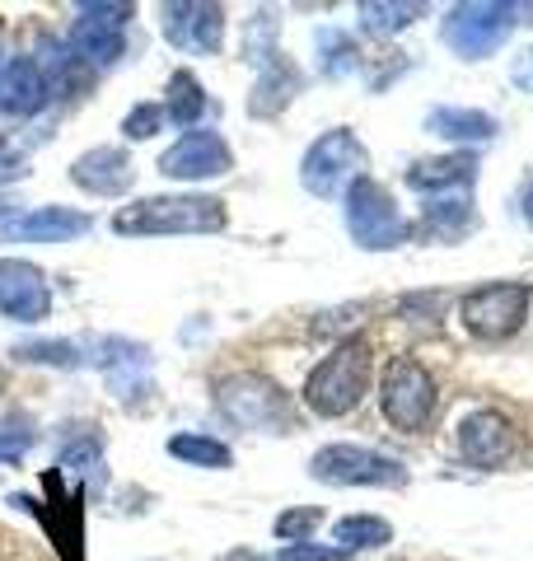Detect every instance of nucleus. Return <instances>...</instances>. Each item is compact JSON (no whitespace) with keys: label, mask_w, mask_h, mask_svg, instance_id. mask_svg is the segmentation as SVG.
I'll return each instance as SVG.
<instances>
[{"label":"nucleus","mask_w":533,"mask_h":561,"mask_svg":"<svg viewBox=\"0 0 533 561\" xmlns=\"http://www.w3.org/2000/svg\"><path fill=\"white\" fill-rule=\"evenodd\" d=\"M370 365H375V346L370 337H342L305 379V408L314 416H351L361 408L370 389Z\"/></svg>","instance_id":"nucleus-1"},{"label":"nucleus","mask_w":533,"mask_h":561,"mask_svg":"<svg viewBox=\"0 0 533 561\" xmlns=\"http://www.w3.org/2000/svg\"><path fill=\"white\" fill-rule=\"evenodd\" d=\"M225 202L220 197H197V192H183V197H140L132 206H122L113 216L117 234H220L225 230Z\"/></svg>","instance_id":"nucleus-2"},{"label":"nucleus","mask_w":533,"mask_h":561,"mask_svg":"<svg viewBox=\"0 0 533 561\" xmlns=\"http://www.w3.org/2000/svg\"><path fill=\"white\" fill-rule=\"evenodd\" d=\"M435 408H440L435 375L417 356H388L379 375V412L388 426L402 435H421L435 421Z\"/></svg>","instance_id":"nucleus-3"},{"label":"nucleus","mask_w":533,"mask_h":561,"mask_svg":"<svg viewBox=\"0 0 533 561\" xmlns=\"http://www.w3.org/2000/svg\"><path fill=\"white\" fill-rule=\"evenodd\" d=\"M370 169V154L365 146L355 140L351 127H332L314 140L305 150V160H299V183H305L309 197H337V192H347L351 183H361Z\"/></svg>","instance_id":"nucleus-4"},{"label":"nucleus","mask_w":533,"mask_h":561,"mask_svg":"<svg viewBox=\"0 0 533 561\" xmlns=\"http://www.w3.org/2000/svg\"><path fill=\"white\" fill-rule=\"evenodd\" d=\"M216 412L243 431H291V402L266 375H229L216 383Z\"/></svg>","instance_id":"nucleus-5"},{"label":"nucleus","mask_w":533,"mask_h":561,"mask_svg":"<svg viewBox=\"0 0 533 561\" xmlns=\"http://www.w3.org/2000/svg\"><path fill=\"white\" fill-rule=\"evenodd\" d=\"M347 230L370 253L398 249V243L412 239V225L402 220L394 192H388L384 183H375V179H361V183L347 187Z\"/></svg>","instance_id":"nucleus-6"},{"label":"nucleus","mask_w":533,"mask_h":561,"mask_svg":"<svg viewBox=\"0 0 533 561\" xmlns=\"http://www.w3.org/2000/svg\"><path fill=\"white\" fill-rule=\"evenodd\" d=\"M514 20H520V5H483V0H477V5H454L450 20L440 24V38L454 57L483 61L510 38Z\"/></svg>","instance_id":"nucleus-7"},{"label":"nucleus","mask_w":533,"mask_h":561,"mask_svg":"<svg viewBox=\"0 0 533 561\" xmlns=\"http://www.w3.org/2000/svg\"><path fill=\"white\" fill-rule=\"evenodd\" d=\"M524 313H529V286L501 280V286H483V290L464 295L458 323H464V332H473L477 342H506L524 328Z\"/></svg>","instance_id":"nucleus-8"},{"label":"nucleus","mask_w":533,"mask_h":561,"mask_svg":"<svg viewBox=\"0 0 533 561\" xmlns=\"http://www.w3.org/2000/svg\"><path fill=\"white\" fill-rule=\"evenodd\" d=\"M309 472L328 486H402L407 468L365 445H328L309 459Z\"/></svg>","instance_id":"nucleus-9"},{"label":"nucleus","mask_w":533,"mask_h":561,"mask_svg":"<svg viewBox=\"0 0 533 561\" xmlns=\"http://www.w3.org/2000/svg\"><path fill=\"white\" fill-rule=\"evenodd\" d=\"M136 5H80V20L66 33V51L80 66H109L122 57V33H127Z\"/></svg>","instance_id":"nucleus-10"},{"label":"nucleus","mask_w":533,"mask_h":561,"mask_svg":"<svg viewBox=\"0 0 533 561\" xmlns=\"http://www.w3.org/2000/svg\"><path fill=\"white\" fill-rule=\"evenodd\" d=\"M235 169V154H229L225 136L220 131H188L178 136L173 146L159 154V173L178 183H206V179H220V173Z\"/></svg>","instance_id":"nucleus-11"},{"label":"nucleus","mask_w":533,"mask_h":561,"mask_svg":"<svg viewBox=\"0 0 533 561\" xmlns=\"http://www.w3.org/2000/svg\"><path fill=\"white\" fill-rule=\"evenodd\" d=\"M0 313L14 323H43L52 313V286L33 262L0 257Z\"/></svg>","instance_id":"nucleus-12"},{"label":"nucleus","mask_w":533,"mask_h":561,"mask_svg":"<svg viewBox=\"0 0 533 561\" xmlns=\"http://www.w3.org/2000/svg\"><path fill=\"white\" fill-rule=\"evenodd\" d=\"M165 38L178 51H220L225 38V10L220 5H202V0H178L165 5Z\"/></svg>","instance_id":"nucleus-13"},{"label":"nucleus","mask_w":533,"mask_h":561,"mask_svg":"<svg viewBox=\"0 0 533 561\" xmlns=\"http://www.w3.org/2000/svg\"><path fill=\"white\" fill-rule=\"evenodd\" d=\"M510 421L491 408H477L458 421V454L473 463V468H501L510 459Z\"/></svg>","instance_id":"nucleus-14"},{"label":"nucleus","mask_w":533,"mask_h":561,"mask_svg":"<svg viewBox=\"0 0 533 561\" xmlns=\"http://www.w3.org/2000/svg\"><path fill=\"white\" fill-rule=\"evenodd\" d=\"M94 230V216L70 206H38L29 216H14L0 225V239H20V243H66Z\"/></svg>","instance_id":"nucleus-15"},{"label":"nucleus","mask_w":533,"mask_h":561,"mask_svg":"<svg viewBox=\"0 0 533 561\" xmlns=\"http://www.w3.org/2000/svg\"><path fill=\"white\" fill-rule=\"evenodd\" d=\"M132 179H136L132 154L117 150V146H99V150H89L70 164V183L94 192V197H122V192L132 187Z\"/></svg>","instance_id":"nucleus-16"},{"label":"nucleus","mask_w":533,"mask_h":561,"mask_svg":"<svg viewBox=\"0 0 533 561\" xmlns=\"http://www.w3.org/2000/svg\"><path fill=\"white\" fill-rule=\"evenodd\" d=\"M47 70L43 61H33V57H10L5 70H0V108L14 113V117H33V113H43L47 108Z\"/></svg>","instance_id":"nucleus-17"},{"label":"nucleus","mask_w":533,"mask_h":561,"mask_svg":"<svg viewBox=\"0 0 533 561\" xmlns=\"http://www.w3.org/2000/svg\"><path fill=\"white\" fill-rule=\"evenodd\" d=\"M477 179V160L468 150L458 154H440V160H421L407 169V187L417 192H440V187H473Z\"/></svg>","instance_id":"nucleus-18"},{"label":"nucleus","mask_w":533,"mask_h":561,"mask_svg":"<svg viewBox=\"0 0 533 561\" xmlns=\"http://www.w3.org/2000/svg\"><path fill=\"white\" fill-rule=\"evenodd\" d=\"M473 225H477V216H473V206L464 197H444V202H426L421 206V225H417V230L426 239H435V243H458L473 230Z\"/></svg>","instance_id":"nucleus-19"},{"label":"nucleus","mask_w":533,"mask_h":561,"mask_svg":"<svg viewBox=\"0 0 533 561\" xmlns=\"http://www.w3.org/2000/svg\"><path fill=\"white\" fill-rule=\"evenodd\" d=\"M426 127L444 140H491L496 136V117L491 113H477V108H431L426 113Z\"/></svg>","instance_id":"nucleus-20"},{"label":"nucleus","mask_w":533,"mask_h":561,"mask_svg":"<svg viewBox=\"0 0 533 561\" xmlns=\"http://www.w3.org/2000/svg\"><path fill=\"white\" fill-rule=\"evenodd\" d=\"M165 113L178 122V127H192L202 113H206V94H202V80L192 70H173L169 76V90H165Z\"/></svg>","instance_id":"nucleus-21"},{"label":"nucleus","mask_w":533,"mask_h":561,"mask_svg":"<svg viewBox=\"0 0 533 561\" xmlns=\"http://www.w3.org/2000/svg\"><path fill=\"white\" fill-rule=\"evenodd\" d=\"M243 61H253L258 76L286 61V51H281V43H276V20L272 14H253V20H248V28H243Z\"/></svg>","instance_id":"nucleus-22"},{"label":"nucleus","mask_w":533,"mask_h":561,"mask_svg":"<svg viewBox=\"0 0 533 561\" xmlns=\"http://www.w3.org/2000/svg\"><path fill=\"white\" fill-rule=\"evenodd\" d=\"M169 454L183 463H197V468H229L235 463V454H229V445L211 440V435H197V431H183L169 440Z\"/></svg>","instance_id":"nucleus-23"},{"label":"nucleus","mask_w":533,"mask_h":561,"mask_svg":"<svg viewBox=\"0 0 533 561\" xmlns=\"http://www.w3.org/2000/svg\"><path fill=\"white\" fill-rule=\"evenodd\" d=\"M361 28L365 33H375V38H388V33H402L412 20H421L426 5H384V0H365L361 10Z\"/></svg>","instance_id":"nucleus-24"},{"label":"nucleus","mask_w":533,"mask_h":561,"mask_svg":"<svg viewBox=\"0 0 533 561\" xmlns=\"http://www.w3.org/2000/svg\"><path fill=\"white\" fill-rule=\"evenodd\" d=\"M337 542L342 552H355V548H388L394 542V529L375 515H355V519H342L337 524Z\"/></svg>","instance_id":"nucleus-25"},{"label":"nucleus","mask_w":533,"mask_h":561,"mask_svg":"<svg viewBox=\"0 0 533 561\" xmlns=\"http://www.w3.org/2000/svg\"><path fill=\"white\" fill-rule=\"evenodd\" d=\"M318 57H324V70H328V76H347V70L361 66L355 38H347L342 28H324V33H318Z\"/></svg>","instance_id":"nucleus-26"},{"label":"nucleus","mask_w":533,"mask_h":561,"mask_svg":"<svg viewBox=\"0 0 533 561\" xmlns=\"http://www.w3.org/2000/svg\"><path fill=\"white\" fill-rule=\"evenodd\" d=\"M318 524H324V511H318V505H295V511H281L276 515L272 529H276L281 542H305L318 529Z\"/></svg>","instance_id":"nucleus-27"},{"label":"nucleus","mask_w":533,"mask_h":561,"mask_svg":"<svg viewBox=\"0 0 533 561\" xmlns=\"http://www.w3.org/2000/svg\"><path fill=\"white\" fill-rule=\"evenodd\" d=\"M159 127H165V108H159V103H136V108L122 117V131L132 140H150Z\"/></svg>","instance_id":"nucleus-28"},{"label":"nucleus","mask_w":533,"mask_h":561,"mask_svg":"<svg viewBox=\"0 0 533 561\" xmlns=\"http://www.w3.org/2000/svg\"><path fill=\"white\" fill-rule=\"evenodd\" d=\"M33 445V431L20 421H0V463H20Z\"/></svg>","instance_id":"nucleus-29"},{"label":"nucleus","mask_w":533,"mask_h":561,"mask_svg":"<svg viewBox=\"0 0 533 561\" xmlns=\"http://www.w3.org/2000/svg\"><path fill=\"white\" fill-rule=\"evenodd\" d=\"M24 360H47V365H61V370H70V365H80L76 360V351H70L66 342H33V346H24L20 351Z\"/></svg>","instance_id":"nucleus-30"},{"label":"nucleus","mask_w":533,"mask_h":561,"mask_svg":"<svg viewBox=\"0 0 533 561\" xmlns=\"http://www.w3.org/2000/svg\"><path fill=\"white\" fill-rule=\"evenodd\" d=\"M347 552L342 548H314V542H291V548H281L276 561H342Z\"/></svg>","instance_id":"nucleus-31"},{"label":"nucleus","mask_w":533,"mask_h":561,"mask_svg":"<svg viewBox=\"0 0 533 561\" xmlns=\"http://www.w3.org/2000/svg\"><path fill=\"white\" fill-rule=\"evenodd\" d=\"M510 80H514V90L533 94V47H529V51H520V57H514V66H510Z\"/></svg>","instance_id":"nucleus-32"},{"label":"nucleus","mask_w":533,"mask_h":561,"mask_svg":"<svg viewBox=\"0 0 533 561\" xmlns=\"http://www.w3.org/2000/svg\"><path fill=\"white\" fill-rule=\"evenodd\" d=\"M520 210H524V220L533 225V187H524V197H520Z\"/></svg>","instance_id":"nucleus-33"},{"label":"nucleus","mask_w":533,"mask_h":561,"mask_svg":"<svg viewBox=\"0 0 533 561\" xmlns=\"http://www.w3.org/2000/svg\"><path fill=\"white\" fill-rule=\"evenodd\" d=\"M225 561H262V557H253V552H229Z\"/></svg>","instance_id":"nucleus-34"},{"label":"nucleus","mask_w":533,"mask_h":561,"mask_svg":"<svg viewBox=\"0 0 533 561\" xmlns=\"http://www.w3.org/2000/svg\"><path fill=\"white\" fill-rule=\"evenodd\" d=\"M394 561H440V557H394Z\"/></svg>","instance_id":"nucleus-35"},{"label":"nucleus","mask_w":533,"mask_h":561,"mask_svg":"<svg viewBox=\"0 0 533 561\" xmlns=\"http://www.w3.org/2000/svg\"><path fill=\"white\" fill-rule=\"evenodd\" d=\"M0 389H5V365H0Z\"/></svg>","instance_id":"nucleus-36"},{"label":"nucleus","mask_w":533,"mask_h":561,"mask_svg":"<svg viewBox=\"0 0 533 561\" xmlns=\"http://www.w3.org/2000/svg\"><path fill=\"white\" fill-rule=\"evenodd\" d=\"M0 150H5V140H0Z\"/></svg>","instance_id":"nucleus-37"}]
</instances>
